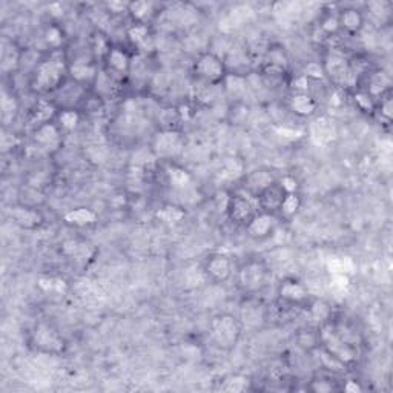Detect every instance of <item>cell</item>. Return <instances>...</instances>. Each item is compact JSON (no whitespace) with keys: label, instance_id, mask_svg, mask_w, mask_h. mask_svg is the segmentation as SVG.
I'll list each match as a JSON object with an SVG mask.
<instances>
[{"label":"cell","instance_id":"6da1fadb","mask_svg":"<svg viewBox=\"0 0 393 393\" xmlns=\"http://www.w3.org/2000/svg\"><path fill=\"white\" fill-rule=\"evenodd\" d=\"M70 60L63 50L50 51L36 65L31 76V88L37 94H54L68 80Z\"/></svg>","mask_w":393,"mask_h":393},{"label":"cell","instance_id":"7a4b0ae2","mask_svg":"<svg viewBox=\"0 0 393 393\" xmlns=\"http://www.w3.org/2000/svg\"><path fill=\"white\" fill-rule=\"evenodd\" d=\"M192 72L200 82L208 86H218L223 85L224 78L229 74V70L222 56L214 51H204L195 57L192 63Z\"/></svg>","mask_w":393,"mask_h":393},{"label":"cell","instance_id":"3957f363","mask_svg":"<svg viewBox=\"0 0 393 393\" xmlns=\"http://www.w3.org/2000/svg\"><path fill=\"white\" fill-rule=\"evenodd\" d=\"M243 334V326L240 319L232 314H220L211 319L209 337L217 348L231 350L238 344Z\"/></svg>","mask_w":393,"mask_h":393},{"label":"cell","instance_id":"277c9868","mask_svg":"<svg viewBox=\"0 0 393 393\" xmlns=\"http://www.w3.org/2000/svg\"><path fill=\"white\" fill-rule=\"evenodd\" d=\"M30 346L34 350L45 355L59 357L66 350V341L54 326L40 321L31 330Z\"/></svg>","mask_w":393,"mask_h":393},{"label":"cell","instance_id":"5b68a950","mask_svg":"<svg viewBox=\"0 0 393 393\" xmlns=\"http://www.w3.org/2000/svg\"><path fill=\"white\" fill-rule=\"evenodd\" d=\"M270 270L262 259H248L237 269V284L244 294H257L266 288L269 282Z\"/></svg>","mask_w":393,"mask_h":393},{"label":"cell","instance_id":"8992f818","mask_svg":"<svg viewBox=\"0 0 393 393\" xmlns=\"http://www.w3.org/2000/svg\"><path fill=\"white\" fill-rule=\"evenodd\" d=\"M319 343H321L323 349L328 357L335 359L339 364H354L358 358V350L348 339H344L334 329H323L319 334Z\"/></svg>","mask_w":393,"mask_h":393},{"label":"cell","instance_id":"52a82bcc","mask_svg":"<svg viewBox=\"0 0 393 393\" xmlns=\"http://www.w3.org/2000/svg\"><path fill=\"white\" fill-rule=\"evenodd\" d=\"M257 212V198L242 189L232 192L228 200H226V214H228L231 222L237 226H243L244 228Z\"/></svg>","mask_w":393,"mask_h":393},{"label":"cell","instance_id":"ba28073f","mask_svg":"<svg viewBox=\"0 0 393 393\" xmlns=\"http://www.w3.org/2000/svg\"><path fill=\"white\" fill-rule=\"evenodd\" d=\"M184 148V137L177 129H162L152 140V152L157 158L172 162L182 154Z\"/></svg>","mask_w":393,"mask_h":393},{"label":"cell","instance_id":"9c48e42d","mask_svg":"<svg viewBox=\"0 0 393 393\" xmlns=\"http://www.w3.org/2000/svg\"><path fill=\"white\" fill-rule=\"evenodd\" d=\"M321 65L324 76L329 77L332 82L338 83L339 86H344V83H348L349 80L354 78V66H352L350 60L337 50H332L324 57Z\"/></svg>","mask_w":393,"mask_h":393},{"label":"cell","instance_id":"30bf717a","mask_svg":"<svg viewBox=\"0 0 393 393\" xmlns=\"http://www.w3.org/2000/svg\"><path fill=\"white\" fill-rule=\"evenodd\" d=\"M234 262L232 258L222 252H215V254H211L208 258L204 259L203 264V275L206 279L222 284L229 282L234 275Z\"/></svg>","mask_w":393,"mask_h":393},{"label":"cell","instance_id":"8fae6325","mask_svg":"<svg viewBox=\"0 0 393 393\" xmlns=\"http://www.w3.org/2000/svg\"><path fill=\"white\" fill-rule=\"evenodd\" d=\"M278 224L279 215L258 211L257 214L252 217L251 222L244 226V229L249 238L255 240V242H266V240L274 237L278 229Z\"/></svg>","mask_w":393,"mask_h":393},{"label":"cell","instance_id":"7c38bea8","mask_svg":"<svg viewBox=\"0 0 393 393\" xmlns=\"http://www.w3.org/2000/svg\"><path fill=\"white\" fill-rule=\"evenodd\" d=\"M277 295L283 303L289 306H298V308L308 304L310 299L308 286L294 277H288L278 283Z\"/></svg>","mask_w":393,"mask_h":393},{"label":"cell","instance_id":"4fadbf2b","mask_svg":"<svg viewBox=\"0 0 393 393\" xmlns=\"http://www.w3.org/2000/svg\"><path fill=\"white\" fill-rule=\"evenodd\" d=\"M10 220L17 228L25 231H36L45 223L43 214L36 206L30 204H14L8 211Z\"/></svg>","mask_w":393,"mask_h":393},{"label":"cell","instance_id":"5bb4252c","mask_svg":"<svg viewBox=\"0 0 393 393\" xmlns=\"http://www.w3.org/2000/svg\"><path fill=\"white\" fill-rule=\"evenodd\" d=\"M103 70L108 71L111 76H114L116 78H123L129 74L132 68V56L123 46L112 45L108 56L103 60Z\"/></svg>","mask_w":393,"mask_h":393},{"label":"cell","instance_id":"9a60e30c","mask_svg":"<svg viewBox=\"0 0 393 393\" xmlns=\"http://www.w3.org/2000/svg\"><path fill=\"white\" fill-rule=\"evenodd\" d=\"M62 137H63V131L59 128V125L54 122H48L43 125L36 126L32 129V140L39 149L42 151H56L60 148L62 145Z\"/></svg>","mask_w":393,"mask_h":393},{"label":"cell","instance_id":"2e32d148","mask_svg":"<svg viewBox=\"0 0 393 393\" xmlns=\"http://www.w3.org/2000/svg\"><path fill=\"white\" fill-rule=\"evenodd\" d=\"M98 66L94 59L80 57L76 60H70L68 77L72 82L80 86H92L98 74Z\"/></svg>","mask_w":393,"mask_h":393},{"label":"cell","instance_id":"e0dca14e","mask_svg":"<svg viewBox=\"0 0 393 393\" xmlns=\"http://www.w3.org/2000/svg\"><path fill=\"white\" fill-rule=\"evenodd\" d=\"M277 177L274 176V172L266 168H259L251 171L249 174H244L242 177V186L240 189L248 192L249 195L257 198L264 189H268L269 186L277 183Z\"/></svg>","mask_w":393,"mask_h":393},{"label":"cell","instance_id":"ac0fdd59","mask_svg":"<svg viewBox=\"0 0 393 393\" xmlns=\"http://www.w3.org/2000/svg\"><path fill=\"white\" fill-rule=\"evenodd\" d=\"M288 108L297 117L309 118L317 114L319 103L310 92H292L288 98Z\"/></svg>","mask_w":393,"mask_h":393},{"label":"cell","instance_id":"d6986e66","mask_svg":"<svg viewBox=\"0 0 393 393\" xmlns=\"http://www.w3.org/2000/svg\"><path fill=\"white\" fill-rule=\"evenodd\" d=\"M338 22L341 32H346L348 36H358L364 30L365 16L355 6H344L338 11Z\"/></svg>","mask_w":393,"mask_h":393},{"label":"cell","instance_id":"ffe728a7","mask_svg":"<svg viewBox=\"0 0 393 393\" xmlns=\"http://www.w3.org/2000/svg\"><path fill=\"white\" fill-rule=\"evenodd\" d=\"M164 178L172 189L184 191L192 184V174L191 172L174 162H166L164 168Z\"/></svg>","mask_w":393,"mask_h":393},{"label":"cell","instance_id":"44dd1931","mask_svg":"<svg viewBox=\"0 0 393 393\" xmlns=\"http://www.w3.org/2000/svg\"><path fill=\"white\" fill-rule=\"evenodd\" d=\"M284 194H286V192L283 191L282 186L278 184V182L275 184L269 186L268 189H264L262 194L257 197L258 211L269 212V214H277L278 215L279 206H282Z\"/></svg>","mask_w":393,"mask_h":393},{"label":"cell","instance_id":"7402d4cb","mask_svg":"<svg viewBox=\"0 0 393 393\" xmlns=\"http://www.w3.org/2000/svg\"><path fill=\"white\" fill-rule=\"evenodd\" d=\"M63 222L71 226V228H91L98 222L97 214L89 208H74L70 209L66 214L63 215Z\"/></svg>","mask_w":393,"mask_h":393},{"label":"cell","instance_id":"603a6c76","mask_svg":"<svg viewBox=\"0 0 393 393\" xmlns=\"http://www.w3.org/2000/svg\"><path fill=\"white\" fill-rule=\"evenodd\" d=\"M57 112L59 109L54 102H51V100H46V98H40L39 103L36 105L34 111H32V114H31V123L36 128V126L39 125L54 122Z\"/></svg>","mask_w":393,"mask_h":393},{"label":"cell","instance_id":"cb8c5ba5","mask_svg":"<svg viewBox=\"0 0 393 393\" xmlns=\"http://www.w3.org/2000/svg\"><path fill=\"white\" fill-rule=\"evenodd\" d=\"M126 39L128 42L134 46L137 50H143L146 45H148L151 37V28L149 23H137L132 22L128 30H126Z\"/></svg>","mask_w":393,"mask_h":393},{"label":"cell","instance_id":"d4e9b609","mask_svg":"<svg viewBox=\"0 0 393 393\" xmlns=\"http://www.w3.org/2000/svg\"><path fill=\"white\" fill-rule=\"evenodd\" d=\"M363 89L368 91L375 100H379L383 96L389 94L390 92V77L387 74H384L383 71L372 72V74L369 76L368 86Z\"/></svg>","mask_w":393,"mask_h":393},{"label":"cell","instance_id":"484cf974","mask_svg":"<svg viewBox=\"0 0 393 393\" xmlns=\"http://www.w3.org/2000/svg\"><path fill=\"white\" fill-rule=\"evenodd\" d=\"M82 122V114L77 108H62L56 116V123L63 132H72L78 128Z\"/></svg>","mask_w":393,"mask_h":393},{"label":"cell","instance_id":"4316f807","mask_svg":"<svg viewBox=\"0 0 393 393\" xmlns=\"http://www.w3.org/2000/svg\"><path fill=\"white\" fill-rule=\"evenodd\" d=\"M89 48L92 52V59L100 60L103 63L105 57L108 56L109 50L112 48V43L109 42V39L106 34H103L102 31H96L94 34L91 36V42H89Z\"/></svg>","mask_w":393,"mask_h":393},{"label":"cell","instance_id":"83f0119b","mask_svg":"<svg viewBox=\"0 0 393 393\" xmlns=\"http://www.w3.org/2000/svg\"><path fill=\"white\" fill-rule=\"evenodd\" d=\"M128 14L131 16L132 22L148 23L149 19L156 14L154 3H151V2H129L128 3Z\"/></svg>","mask_w":393,"mask_h":393},{"label":"cell","instance_id":"f1b7e54d","mask_svg":"<svg viewBox=\"0 0 393 393\" xmlns=\"http://www.w3.org/2000/svg\"><path fill=\"white\" fill-rule=\"evenodd\" d=\"M301 206H303V198L299 195V192H288V194H284L282 206H279L278 215L283 218L295 217L299 209H301Z\"/></svg>","mask_w":393,"mask_h":393},{"label":"cell","instance_id":"f546056e","mask_svg":"<svg viewBox=\"0 0 393 393\" xmlns=\"http://www.w3.org/2000/svg\"><path fill=\"white\" fill-rule=\"evenodd\" d=\"M37 288L42 292H45V294L62 295L66 290H68V283L60 277L46 275V277H40L37 279Z\"/></svg>","mask_w":393,"mask_h":393},{"label":"cell","instance_id":"4dcf8cb0","mask_svg":"<svg viewBox=\"0 0 393 393\" xmlns=\"http://www.w3.org/2000/svg\"><path fill=\"white\" fill-rule=\"evenodd\" d=\"M156 217L162 223L166 224H178L182 223L186 217V211L182 206L177 204H164L156 212Z\"/></svg>","mask_w":393,"mask_h":393},{"label":"cell","instance_id":"1f68e13d","mask_svg":"<svg viewBox=\"0 0 393 393\" xmlns=\"http://www.w3.org/2000/svg\"><path fill=\"white\" fill-rule=\"evenodd\" d=\"M43 40L46 46H48L50 51H59L63 50V43H65V32L63 30L60 28L57 23H51L45 28L43 32Z\"/></svg>","mask_w":393,"mask_h":393},{"label":"cell","instance_id":"d6a6232c","mask_svg":"<svg viewBox=\"0 0 393 393\" xmlns=\"http://www.w3.org/2000/svg\"><path fill=\"white\" fill-rule=\"evenodd\" d=\"M318 30L326 39L339 34V32H341V28H339V22H338V11L324 12V14L318 20Z\"/></svg>","mask_w":393,"mask_h":393},{"label":"cell","instance_id":"836d02e7","mask_svg":"<svg viewBox=\"0 0 393 393\" xmlns=\"http://www.w3.org/2000/svg\"><path fill=\"white\" fill-rule=\"evenodd\" d=\"M308 390L314 392V393H330V392L341 390V385H338V381H335L332 376L317 375L310 379Z\"/></svg>","mask_w":393,"mask_h":393},{"label":"cell","instance_id":"e575fe53","mask_svg":"<svg viewBox=\"0 0 393 393\" xmlns=\"http://www.w3.org/2000/svg\"><path fill=\"white\" fill-rule=\"evenodd\" d=\"M224 91L228 92L229 96L232 97H240L246 92V88H248V82H246V77L242 74H228V77L224 78L223 85Z\"/></svg>","mask_w":393,"mask_h":393},{"label":"cell","instance_id":"d590c367","mask_svg":"<svg viewBox=\"0 0 393 393\" xmlns=\"http://www.w3.org/2000/svg\"><path fill=\"white\" fill-rule=\"evenodd\" d=\"M354 103L358 108V111L364 112V114H375V109H376V102L374 97H372L368 91H364L363 88H359L354 92Z\"/></svg>","mask_w":393,"mask_h":393},{"label":"cell","instance_id":"8d00e7d4","mask_svg":"<svg viewBox=\"0 0 393 393\" xmlns=\"http://www.w3.org/2000/svg\"><path fill=\"white\" fill-rule=\"evenodd\" d=\"M375 114L379 116V118L383 120L384 123H390L392 122V117H393V103H392V96L390 92L389 94L383 96L381 98L376 102V109H375Z\"/></svg>","mask_w":393,"mask_h":393},{"label":"cell","instance_id":"74e56055","mask_svg":"<svg viewBox=\"0 0 393 393\" xmlns=\"http://www.w3.org/2000/svg\"><path fill=\"white\" fill-rule=\"evenodd\" d=\"M248 378H244V376H240V375H234V376H231L226 379V385H224V390H228V392H243L248 389Z\"/></svg>","mask_w":393,"mask_h":393},{"label":"cell","instance_id":"f35d334b","mask_svg":"<svg viewBox=\"0 0 393 393\" xmlns=\"http://www.w3.org/2000/svg\"><path fill=\"white\" fill-rule=\"evenodd\" d=\"M303 76L309 80H321L324 78V70H323V65L318 63V62H312L304 68Z\"/></svg>","mask_w":393,"mask_h":393},{"label":"cell","instance_id":"ab89813d","mask_svg":"<svg viewBox=\"0 0 393 393\" xmlns=\"http://www.w3.org/2000/svg\"><path fill=\"white\" fill-rule=\"evenodd\" d=\"M277 182L279 186H282L286 194H288V192H298V182L295 180V177L284 176L283 178H278Z\"/></svg>","mask_w":393,"mask_h":393},{"label":"cell","instance_id":"60d3db41","mask_svg":"<svg viewBox=\"0 0 393 393\" xmlns=\"http://www.w3.org/2000/svg\"><path fill=\"white\" fill-rule=\"evenodd\" d=\"M106 8H108L111 12H128V3L111 2V3H106Z\"/></svg>","mask_w":393,"mask_h":393},{"label":"cell","instance_id":"b9f144b4","mask_svg":"<svg viewBox=\"0 0 393 393\" xmlns=\"http://www.w3.org/2000/svg\"><path fill=\"white\" fill-rule=\"evenodd\" d=\"M341 389L346 392H361L363 390L361 385H359L357 381H348L346 384H343Z\"/></svg>","mask_w":393,"mask_h":393}]
</instances>
